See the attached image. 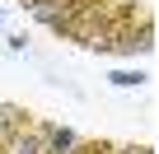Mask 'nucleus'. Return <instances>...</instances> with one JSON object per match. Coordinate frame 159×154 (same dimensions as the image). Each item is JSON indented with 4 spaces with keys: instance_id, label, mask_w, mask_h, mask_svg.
Wrapping results in <instances>:
<instances>
[{
    "instance_id": "obj_1",
    "label": "nucleus",
    "mask_w": 159,
    "mask_h": 154,
    "mask_svg": "<svg viewBox=\"0 0 159 154\" xmlns=\"http://www.w3.org/2000/svg\"><path fill=\"white\" fill-rule=\"evenodd\" d=\"M112 51H122V56H145V51H154V19H150V10H145V5L122 24V33H117Z\"/></svg>"
},
{
    "instance_id": "obj_2",
    "label": "nucleus",
    "mask_w": 159,
    "mask_h": 154,
    "mask_svg": "<svg viewBox=\"0 0 159 154\" xmlns=\"http://www.w3.org/2000/svg\"><path fill=\"white\" fill-rule=\"evenodd\" d=\"M28 121H33V112H28V108H19V103H0V154H10L14 135H19Z\"/></svg>"
},
{
    "instance_id": "obj_3",
    "label": "nucleus",
    "mask_w": 159,
    "mask_h": 154,
    "mask_svg": "<svg viewBox=\"0 0 159 154\" xmlns=\"http://www.w3.org/2000/svg\"><path fill=\"white\" fill-rule=\"evenodd\" d=\"M38 121H42V117H38ZM42 145H47L42 154H70V149L80 145V135H75L70 126H56V121H42Z\"/></svg>"
},
{
    "instance_id": "obj_4",
    "label": "nucleus",
    "mask_w": 159,
    "mask_h": 154,
    "mask_svg": "<svg viewBox=\"0 0 159 154\" xmlns=\"http://www.w3.org/2000/svg\"><path fill=\"white\" fill-rule=\"evenodd\" d=\"M42 149H47V145H42V121L33 117V121H28V126H24L19 135H14L10 154H42Z\"/></svg>"
},
{
    "instance_id": "obj_5",
    "label": "nucleus",
    "mask_w": 159,
    "mask_h": 154,
    "mask_svg": "<svg viewBox=\"0 0 159 154\" xmlns=\"http://www.w3.org/2000/svg\"><path fill=\"white\" fill-rule=\"evenodd\" d=\"M145 80H150V75H145L140 65H136V70H112V75H108V84H112V89H140Z\"/></svg>"
},
{
    "instance_id": "obj_6",
    "label": "nucleus",
    "mask_w": 159,
    "mask_h": 154,
    "mask_svg": "<svg viewBox=\"0 0 159 154\" xmlns=\"http://www.w3.org/2000/svg\"><path fill=\"white\" fill-rule=\"evenodd\" d=\"M70 154H117V145L112 140H80Z\"/></svg>"
},
{
    "instance_id": "obj_7",
    "label": "nucleus",
    "mask_w": 159,
    "mask_h": 154,
    "mask_svg": "<svg viewBox=\"0 0 159 154\" xmlns=\"http://www.w3.org/2000/svg\"><path fill=\"white\" fill-rule=\"evenodd\" d=\"M5 42H10V51H28V37H24V33H10Z\"/></svg>"
},
{
    "instance_id": "obj_8",
    "label": "nucleus",
    "mask_w": 159,
    "mask_h": 154,
    "mask_svg": "<svg viewBox=\"0 0 159 154\" xmlns=\"http://www.w3.org/2000/svg\"><path fill=\"white\" fill-rule=\"evenodd\" d=\"M117 154H154L150 145H117Z\"/></svg>"
},
{
    "instance_id": "obj_9",
    "label": "nucleus",
    "mask_w": 159,
    "mask_h": 154,
    "mask_svg": "<svg viewBox=\"0 0 159 154\" xmlns=\"http://www.w3.org/2000/svg\"><path fill=\"white\" fill-rule=\"evenodd\" d=\"M0 14H5V10H0Z\"/></svg>"
}]
</instances>
